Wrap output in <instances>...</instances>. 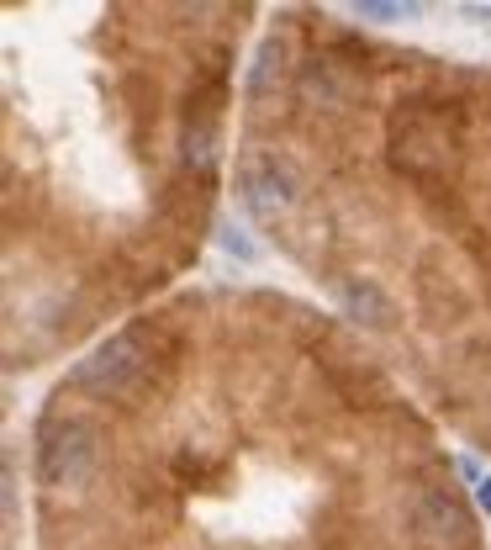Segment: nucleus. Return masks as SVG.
Segmentation results:
<instances>
[{
	"label": "nucleus",
	"mask_w": 491,
	"mask_h": 550,
	"mask_svg": "<svg viewBox=\"0 0 491 550\" xmlns=\"http://www.w3.org/2000/svg\"><path fill=\"white\" fill-rule=\"evenodd\" d=\"M412 529H418L423 545L449 550V545L470 540V513H465V503L449 487H433V492H423V498L412 503Z\"/></svg>",
	"instance_id": "nucleus-1"
},
{
	"label": "nucleus",
	"mask_w": 491,
	"mask_h": 550,
	"mask_svg": "<svg viewBox=\"0 0 491 550\" xmlns=\"http://www.w3.org/2000/svg\"><path fill=\"white\" fill-rule=\"evenodd\" d=\"M481 503L491 508V482H481Z\"/></svg>",
	"instance_id": "nucleus-2"
}]
</instances>
